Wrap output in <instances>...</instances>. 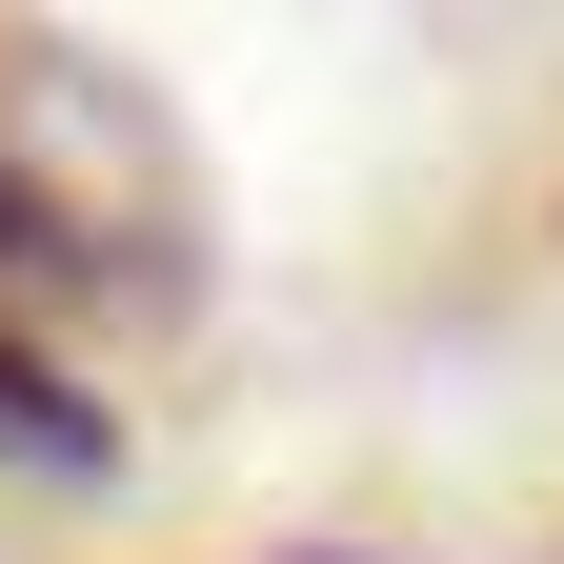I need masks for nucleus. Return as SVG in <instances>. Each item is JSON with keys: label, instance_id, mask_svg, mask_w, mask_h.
I'll return each instance as SVG.
<instances>
[{"label": "nucleus", "instance_id": "f257e3e1", "mask_svg": "<svg viewBox=\"0 0 564 564\" xmlns=\"http://www.w3.org/2000/svg\"><path fill=\"white\" fill-rule=\"evenodd\" d=\"M202 303H223V182L182 101L61 21H0V323L182 343Z\"/></svg>", "mask_w": 564, "mask_h": 564}, {"label": "nucleus", "instance_id": "f03ea898", "mask_svg": "<svg viewBox=\"0 0 564 564\" xmlns=\"http://www.w3.org/2000/svg\"><path fill=\"white\" fill-rule=\"evenodd\" d=\"M0 484H61V505H82V484H121V403L61 364L41 323H0Z\"/></svg>", "mask_w": 564, "mask_h": 564}, {"label": "nucleus", "instance_id": "7ed1b4c3", "mask_svg": "<svg viewBox=\"0 0 564 564\" xmlns=\"http://www.w3.org/2000/svg\"><path fill=\"white\" fill-rule=\"evenodd\" d=\"M282 564H364V544H282Z\"/></svg>", "mask_w": 564, "mask_h": 564}]
</instances>
